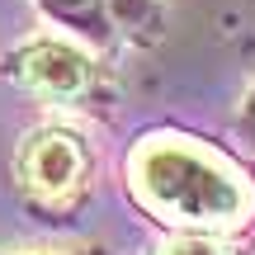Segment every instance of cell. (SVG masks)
Here are the masks:
<instances>
[{
    "label": "cell",
    "mask_w": 255,
    "mask_h": 255,
    "mask_svg": "<svg viewBox=\"0 0 255 255\" xmlns=\"http://www.w3.org/2000/svg\"><path fill=\"white\" fill-rule=\"evenodd\" d=\"M137 189L146 203L170 213L175 222H241L251 208L246 184L237 180L232 165L208 156L203 146L189 142H151L132 161Z\"/></svg>",
    "instance_id": "obj_1"
},
{
    "label": "cell",
    "mask_w": 255,
    "mask_h": 255,
    "mask_svg": "<svg viewBox=\"0 0 255 255\" xmlns=\"http://www.w3.org/2000/svg\"><path fill=\"white\" fill-rule=\"evenodd\" d=\"M28 165V180L38 184L43 194H66L85 170V156H81V142L71 132H43L24 156Z\"/></svg>",
    "instance_id": "obj_2"
},
{
    "label": "cell",
    "mask_w": 255,
    "mask_h": 255,
    "mask_svg": "<svg viewBox=\"0 0 255 255\" xmlns=\"http://www.w3.org/2000/svg\"><path fill=\"white\" fill-rule=\"evenodd\" d=\"M24 76L47 95H76L90 76L85 57L76 47H62V43H38L24 52Z\"/></svg>",
    "instance_id": "obj_3"
},
{
    "label": "cell",
    "mask_w": 255,
    "mask_h": 255,
    "mask_svg": "<svg viewBox=\"0 0 255 255\" xmlns=\"http://www.w3.org/2000/svg\"><path fill=\"white\" fill-rule=\"evenodd\" d=\"M43 5L52 9L62 24L85 28V33H104V24H109V5H104V0H43Z\"/></svg>",
    "instance_id": "obj_4"
},
{
    "label": "cell",
    "mask_w": 255,
    "mask_h": 255,
    "mask_svg": "<svg viewBox=\"0 0 255 255\" xmlns=\"http://www.w3.org/2000/svg\"><path fill=\"white\" fill-rule=\"evenodd\" d=\"M165 255H227L222 246H213V241H175Z\"/></svg>",
    "instance_id": "obj_5"
},
{
    "label": "cell",
    "mask_w": 255,
    "mask_h": 255,
    "mask_svg": "<svg viewBox=\"0 0 255 255\" xmlns=\"http://www.w3.org/2000/svg\"><path fill=\"white\" fill-rule=\"evenodd\" d=\"M246 132L255 137V90H251V100H246Z\"/></svg>",
    "instance_id": "obj_6"
}]
</instances>
